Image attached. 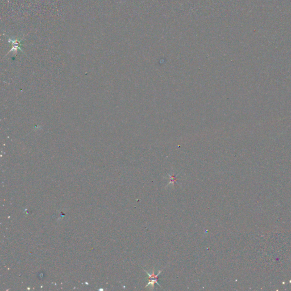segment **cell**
Returning a JSON list of instances; mask_svg holds the SVG:
<instances>
[{
  "label": "cell",
  "instance_id": "cell-1",
  "mask_svg": "<svg viewBox=\"0 0 291 291\" xmlns=\"http://www.w3.org/2000/svg\"><path fill=\"white\" fill-rule=\"evenodd\" d=\"M163 270H164V268L162 270H159V272L157 273V274H155V273L154 268H153V270H152L151 273H149V272H147V271L144 270V271H145L146 273L147 274V275L149 276V277H148L149 283H148L146 285L145 288H147V287H148V286H150L151 290H153L154 289V287H155V284H157L161 288V286L160 285V284H159L158 282H157V279H158L159 275H160V273L162 272V271Z\"/></svg>",
  "mask_w": 291,
  "mask_h": 291
},
{
  "label": "cell",
  "instance_id": "cell-2",
  "mask_svg": "<svg viewBox=\"0 0 291 291\" xmlns=\"http://www.w3.org/2000/svg\"><path fill=\"white\" fill-rule=\"evenodd\" d=\"M168 176H170V182L168 183V184L167 185L166 187V188H167L168 185H170L171 184L172 185V186L174 187V185H175V183L176 182L177 179V177H176V176H171L170 175H168Z\"/></svg>",
  "mask_w": 291,
  "mask_h": 291
}]
</instances>
